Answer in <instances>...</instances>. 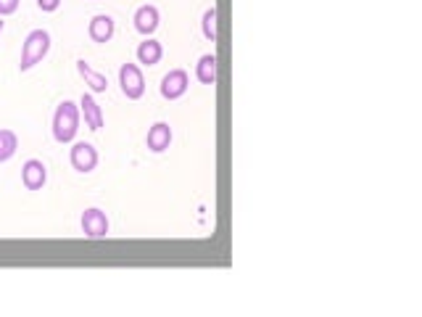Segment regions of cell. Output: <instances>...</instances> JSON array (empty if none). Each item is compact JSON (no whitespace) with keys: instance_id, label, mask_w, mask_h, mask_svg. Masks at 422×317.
<instances>
[{"instance_id":"obj_1","label":"cell","mask_w":422,"mask_h":317,"mask_svg":"<svg viewBox=\"0 0 422 317\" xmlns=\"http://www.w3.org/2000/svg\"><path fill=\"white\" fill-rule=\"evenodd\" d=\"M77 130H79V109L72 101L58 103V109L53 114V138L58 143H72Z\"/></svg>"},{"instance_id":"obj_2","label":"cell","mask_w":422,"mask_h":317,"mask_svg":"<svg viewBox=\"0 0 422 317\" xmlns=\"http://www.w3.org/2000/svg\"><path fill=\"white\" fill-rule=\"evenodd\" d=\"M51 51V34L45 32V30H34V32L27 34V40H24V48H22V64L19 69L27 72V69H32L34 64H40L45 56Z\"/></svg>"},{"instance_id":"obj_3","label":"cell","mask_w":422,"mask_h":317,"mask_svg":"<svg viewBox=\"0 0 422 317\" xmlns=\"http://www.w3.org/2000/svg\"><path fill=\"white\" fill-rule=\"evenodd\" d=\"M119 85H121V93H124L130 101H138L143 93H145V79H143V72L135 64H121Z\"/></svg>"},{"instance_id":"obj_4","label":"cell","mask_w":422,"mask_h":317,"mask_svg":"<svg viewBox=\"0 0 422 317\" xmlns=\"http://www.w3.org/2000/svg\"><path fill=\"white\" fill-rule=\"evenodd\" d=\"M187 85H190L187 72H185V69H172V72L164 75V79H161V96L166 101L183 98L185 93H187Z\"/></svg>"},{"instance_id":"obj_5","label":"cell","mask_w":422,"mask_h":317,"mask_svg":"<svg viewBox=\"0 0 422 317\" xmlns=\"http://www.w3.org/2000/svg\"><path fill=\"white\" fill-rule=\"evenodd\" d=\"M69 162L77 172H93L98 167V151L90 143H77L72 153H69Z\"/></svg>"},{"instance_id":"obj_6","label":"cell","mask_w":422,"mask_h":317,"mask_svg":"<svg viewBox=\"0 0 422 317\" xmlns=\"http://www.w3.org/2000/svg\"><path fill=\"white\" fill-rule=\"evenodd\" d=\"M82 233L87 238H106L109 235V219L100 209H87L82 214Z\"/></svg>"},{"instance_id":"obj_7","label":"cell","mask_w":422,"mask_h":317,"mask_svg":"<svg viewBox=\"0 0 422 317\" xmlns=\"http://www.w3.org/2000/svg\"><path fill=\"white\" fill-rule=\"evenodd\" d=\"M45 180H48V169H45L43 162L29 159V162L22 167V183L27 190H40V188L45 186Z\"/></svg>"},{"instance_id":"obj_8","label":"cell","mask_w":422,"mask_h":317,"mask_svg":"<svg viewBox=\"0 0 422 317\" xmlns=\"http://www.w3.org/2000/svg\"><path fill=\"white\" fill-rule=\"evenodd\" d=\"M148 151L153 153H161L169 148V143H172V127L166 124V122H156L151 130H148Z\"/></svg>"},{"instance_id":"obj_9","label":"cell","mask_w":422,"mask_h":317,"mask_svg":"<svg viewBox=\"0 0 422 317\" xmlns=\"http://www.w3.org/2000/svg\"><path fill=\"white\" fill-rule=\"evenodd\" d=\"M135 30L140 34H153L159 30V8L156 6H140L135 11Z\"/></svg>"},{"instance_id":"obj_10","label":"cell","mask_w":422,"mask_h":317,"mask_svg":"<svg viewBox=\"0 0 422 317\" xmlns=\"http://www.w3.org/2000/svg\"><path fill=\"white\" fill-rule=\"evenodd\" d=\"M87 32H90V37L95 43H109L111 37H114V19H111L109 13H98V16H93Z\"/></svg>"},{"instance_id":"obj_11","label":"cell","mask_w":422,"mask_h":317,"mask_svg":"<svg viewBox=\"0 0 422 317\" xmlns=\"http://www.w3.org/2000/svg\"><path fill=\"white\" fill-rule=\"evenodd\" d=\"M79 111H82L85 124L90 130H100V127H103V111H100V106H98L95 98H93L90 93L82 96V101H79Z\"/></svg>"},{"instance_id":"obj_12","label":"cell","mask_w":422,"mask_h":317,"mask_svg":"<svg viewBox=\"0 0 422 317\" xmlns=\"http://www.w3.org/2000/svg\"><path fill=\"white\" fill-rule=\"evenodd\" d=\"M77 72L85 77V82L93 88V93H106V88H109V79L103 75H98L95 69H90V64H87L85 58H79L77 61Z\"/></svg>"},{"instance_id":"obj_13","label":"cell","mask_w":422,"mask_h":317,"mask_svg":"<svg viewBox=\"0 0 422 317\" xmlns=\"http://www.w3.org/2000/svg\"><path fill=\"white\" fill-rule=\"evenodd\" d=\"M164 56V48L161 43H156V40H145V43L138 45V61L145 66H156L161 61Z\"/></svg>"},{"instance_id":"obj_14","label":"cell","mask_w":422,"mask_h":317,"mask_svg":"<svg viewBox=\"0 0 422 317\" xmlns=\"http://www.w3.org/2000/svg\"><path fill=\"white\" fill-rule=\"evenodd\" d=\"M195 77H198L204 85H214V82H217V58L211 53L201 56V61L195 66Z\"/></svg>"},{"instance_id":"obj_15","label":"cell","mask_w":422,"mask_h":317,"mask_svg":"<svg viewBox=\"0 0 422 317\" xmlns=\"http://www.w3.org/2000/svg\"><path fill=\"white\" fill-rule=\"evenodd\" d=\"M16 135L11 130H0V164L8 162L13 153H16Z\"/></svg>"},{"instance_id":"obj_16","label":"cell","mask_w":422,"mask_h":317,"mask_svg":"<svg viewBox=\"0 0 422 317\" xmlns=\"http://www.w3.org/2000/svg\"><path fill=\"white\" fill-rule=\"evenodd\" d=\"M204 37L206 40H217V8H209V11L204 13Z\"/></svg>"},{"instance_id":"obj_17","label":"cell","mask_w":422,"mask_h":317,"mask_svg":"<svg viewBox=\"0 0 422 317\" xmlns=\"http://www.w3.org/2000/svg\"><path fill=\"white\" fill-rule=\"evenodd\" d=\"M19 8V0H0V16H11Z\"/></svg>"},{"instance_id":"obj_18","label":"cell","mask_w":422,"mask_h":317,"mask_svg":"<svg viewBox=\"0 0 422 317\" xmlns=\"http://www.w3.org/2000/svg\"><path fill=\"white\" fill-rule=\"evenodd\" d=\"M61 6V0H37V8L40 11H55Z\"/></svg>"},{"instance_id":"obj_19","label":"cell","mask_w":422,"mask_h":317,"mask_svg":"<svg viewBox=\"0 0 422 317\" xmlns=\"http://www.w3.org/2000/svg\"><path fill=\"white\" fill-rule=\"evenodd\" d=\"M0 32H3V22H0Z\"/></svg>"}]
</instances>
